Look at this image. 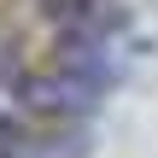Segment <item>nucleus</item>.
<instances>
[{
  "label": "nucleus",
  "mask_w": 158,
  "mask_h": 158,
  "mask_svg": "<svg viewBox=\"0 0 158 158\" xmlns=\"http://www.w3.org/2000/svg\"><path fill=\"white\" fill-rule=\"evenodd\" d=\"M100 76H82V70H47V76H23L18 82V94H23V106L29 111H41V117H70V111H88L94 100H100Z\"/></svg>",
  "instance_id": "f257e3e1"
}]
</instances>
